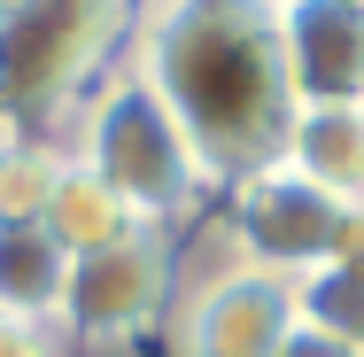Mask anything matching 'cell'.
<instances>
[{"mask_svg": "<svg viewBox=\"0 0 364 357\" xmlns=\"http://www.w3.org/2000/svg\"><path fill=\"white\" fill-rule=\"evenodd\" d=\"M0 357H70L63 326H23V319H0Z\"/></svg>", "mask_w": 364, "mask_h": 357, "instance_id": "cell-10", "label": "cell"}, {"mask_svg": "<svg viewBox=\"0 0 364 357\" xmlns=\"http://www.w3.org/2000/svg\"><path fill=\"white\" fill-rule=\"evenodd\" d=\"M272 8H287V0H272Z\"/></svg>", "mask_w": 364, "mask_h": 357, "instance_id": "cell-12", "label": "cell"}, {"mask_svg": "<svg viewBox=\"0 0 364 357\" xmlns=\"http://www.w3.org/2000/svg\"><path fill=\"white\" fill-rule=\"evenodd\" d=\"M140 8H147V0H140Z\"/></svg>", "mask_w": 364, "mask_h": 357, "instance_id": "cell-13", "label": "cell"}, {"mask_svg": "<svg viewBox=\"0 0 364 357\" xmlns=\"http://www.w3.org/2000/svg\"><path fill=\"white\" fill-rule=\"evenodd\" d=\"M39 225L70 249V257H93V249H109V241H124L140 217L124 210L93 171H77V163H63V179H55V195H47V210H39Z\"/></svg>", "mask_w": 364, "mask_h": 357, "instance_id": "cell-8", "label": "cell"}, {"mask_svg": "<svg viewBox=\"0 0 364 357\" xmlns=\"http://www.w3.org/2000/svg\"><path fill=\"white\" fill-rule=\"evenodd\" d=\"M294 311H302V326H326L349 350H364V233H357L349 257H333L326 272L294 280Z\"/></svg>", "mask_w": 364, "mask_h": 357, "instance_id": "cell-9", "label": "cell"}, {"mask_svg": "<svg viewBox=\"0 0 364 357\" xmlns=\"http://www.w3.org/2000/svg\"><path fill=\"white\" fill-rule=\"evenodd\" d=\"M124 63L163 93V109L194 140L218 195L279 163L294 125V86L272 0H147L132 16Z\"/></svg>", "mask_w": 364, "mask_h": 357, "instance_id": "cell-1", "label": "cell"}, {"mask_svg": "<svg viewBox=\"0 0 364 357\" xmlns=\"http://www.w3.org/2000/svg\"><path fill=\"white\" fill-rule=\"evenodd\" d=\"M70 287V249L39 217H0V319L55 326Z\"/></svg>", "mask_w": 364, "mask_h": 357, "instance_id": "cell-6", "label": "cell"}, {"mask_svg": "<svg viewBox=\"0 0 364 357\" xmlns=\"http://www.w3.org/2000/svg\"><path fill=\"white\" fill-rule=\"evenodd\" d=\"M279 357H364V350H349L341 334H326V326H302V319H294V334L279 342Z\"/></svg>", "mask_w": 364, "mask_h": 357, "instance_id": "cell-11", "label": "cell"}, {"mask_svg": "<svg viewBox=\"0 0 364 357\" xmlns=\"http://www.w3.org/2000/svg\"><path fill=\"white\" fill-rule=\"evenodd\" d=\"M279 55L294 109H364V0H287Z\"/></svg>", "mask_w": 364, "mask_h": 357, "instance_id": "cell-5", "label": "cell"}, {"mask_svg": "<svg viewBox=\"0 0 364 357\" xmlns=\"http://www.w3.org/2000/svg\"><path fill=\"white\" fill-rule=\"evenodd\" d=\"M279 155L302 179H318L326 195L364 210V109H294Z\"/></svg>", "mask_w": 364, "mask_h": 357, "instance_id": "cell-7", "label": "cell"}, {"mask_svg": "<svg viewBox=\"0 0 364 357\" xmlns=\"http://www.w3.org/2000/svg\"><path fill=\"white\" fill-rule=\"evenodd\" d=\"M218 225H225V241L240 249V264H256L272 280H310V272H326L333 257L357 249L364 210L341 202V195H326L318 179H302L279 155V163L248 171L240 187L218 195Z\"/></svg>", "mask_w": 364, "mask_h": 357, "instance_id": "cell-3", "label": "cell"}, {"mask_svg": "<svg viewBox=\"0 0 364 357\" xmlns=\"http://www.w3.org/2000/svg\"><path fill=\"white\" fill-rule=\"evenodd\" d=\"M178 303V233L163 225H132L124 241L70 257V287H63V342L70 350H140L163 342Z\"/></svg>", "mask_w": 364, "mask_h": 357, "instance_id": "cell-4", "label": "cell"}, {"mask_svg": "<svg viewBox=\"0 0 364 357\" xmlns=\"http://www.w3.org/2000/svg\"><path fill=\"white\" fill-rule=\"evenodd\" d=\"M63 148H70L77 171H93L140 225L186 233V225H202V217L218 210V187H210L194 140L178 133V117L163 109V93L132 63H117L63 117Z\"/></svg>", "mask_w": 364, "mask_h": 357, "instance_id": "cell-2", "label": "cell"}]
</instances>
